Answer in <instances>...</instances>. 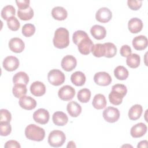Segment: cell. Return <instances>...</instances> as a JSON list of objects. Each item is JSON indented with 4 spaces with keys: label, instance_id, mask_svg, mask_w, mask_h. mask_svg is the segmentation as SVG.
I'll return each instance as SVG.
<instances>
[{
    "label": "cell",
    "instance_id": "6da1fadb",
    "mask_svg": "<svg viewBox=\"0 0 148 148\" xmlns=\"http://www.w3.org/2000/svg\"><path fill=\"white\" fill-rule=\"evenodd\" d=\"M54 46L60 49L66 48L69 44V34L67 29L60 27L57 28L53 39Z\"/></svg>",
    "mask_w": 148,
    "mask_h": 148
},
{
    "label": "cell",
    "instance_id": "7a4b0ae2",
    "mask_svg": "<svg viewBox=\"0 0 148 148\" xmlns=\"http://www.w3.org/2000/svg\"><path fill=\"white\" fill-rule=\"evenodd\" d=\"M127 92V89L125 85L122 84H116L113 85L112 87V91L109 94L110 102L114 105H120Z\"/></svg>",
    "mask_w": 148,
    "mask_h": 148
},
{
    "label": "cell",
    "instance_id": "3957f363",
    "mask_svg": "<svg viewBox=\"0 0 148 148\" xmlns=\"http://www.w3.org/2000/svg\"><path fill=\"white\" fill-rule=\"evenodd\" d=\"M25 135L29 140L40 142L45 136V131L43 128L34 124L28 125L25 129Z\"/></svg>",
    "mask_w": 148,
    "mask_h": 148
},
{
    "label": "cell",
    "instance_id": "277c9868",
    "mask_svg": "<svg viewBox=\"0 0 148 148\" xmlns=\"http://www.w3.org/2000/svg\"><path fill=\"white\" fill-rule=\"evenodd\" d=\"M66 140L64 132L60 130L52 131L48 136V143L50 146L54 147L62 146Z\"/></svg>",
    "mask_w": 148,
    "mask_h": 148
},
{
    "label": "cell",
    "instance_id": "5b68a950",
    "mask_svg": "<svg viewBox=\"0 0 148 148\" xmlns=\"http://www.w3.org/2000/svg\"><path fill=\"white\" fill-rule=\"evenodd\" d=\"M49 83L55 86H58L64 83L65 80L64 73L59 69H54L49 71L47 75Z\"/></svg>",
    "mask_w": 148,
    "mask_h": 148
},
{
    "label": "cell",
    "instance_id": "8992f818",
    "mask_svg": "<svg viewBox=\"0 0 148 148\" xmlns=\"http://www.w3.org/2000/svg\"><path fill=\"white\" fill-rule=\"evenodd\" d=\"M102 116L106 121L113 123L116 122L119 119L120 112L116 108L109 106L103 111Z\"/></svg>",
    "mask_w": 148,
    "mask_h": 148
},
{
    "label": "cell",
    "instance_id": "52a82bcc",
    "mask_svg": "<svg viewBox=\"0 0 148 148\" xmlns=\"http://www.w3.org/2000/svg\"><path fill=\"white\" fill-rule=\"evenodd\" d=\"M58 95L62 101H70L75 95V90L69 85H65L59 89Z\"/></svg>",
    "mask_w": 148,
    "mask_h": 148
},
{
    "label": "cell",
    "instance_id": "ba28073f",
    "mask_svg": "<svg viewBox=\"0 0 148 148\" xmlns=\"http://www.w3.org/2000/svg\"><path fill=\"white\" fill-rule=\"evenodd\" d=\"M94 43L91 39L88 36L82 40L77 45L79 51L83 55H88L91 52L94 47Z\"/></svg>",
    "mask_w": 148,
    "mask_h": 148
},
{
    "label": "cell",
    "instance_id": "9c48e42d",
    "mask_svg": "<svg viewBox=\"0 0 148 148\" xmlns=\"http://www.w3.org/2000/svg\"><path fill=\"white\" fill-rule=\"evenodd\" d=\"M33 119L37 123L40 124H46L49 120L50 114L46 109L40 108L34 113Z\"/></svg>",
    "mask_w": 148,
    "mask_h": 148
},
{
    "label": "cell",
    "instance_id": "30bf717a",
    "mask_svg": "<svg viewBox=\"0 0 148 148\" xmlns=\"http://www.w3.org/2000/svg\"><path fill=\"white\" fill-rule=\"evenodd\" d=\"M94 82L101 86H106L112 82V77L110 75L105 72H99L96 73L94 76Z\"/></svg>",
    "mask_w": 148,
    "mask_h": 148
},
{
    "label": "cell",
    "instance_id": "8fae6325",
    "mask_svg": "<svg viewBox=\"0 0 148 148\" xmlns=\"http://www.w3.org/2000/svg\"><path fill=\"white\" fill-rule=\"evenodd\" d=\"M112 17V13L109 9L106 7L101 8L99 9L96 14V20L102 23H106L109 22Z\"/></svg>",
    "mask_w": 148,
    "mask_h": 148
},
{
    "label": "cell",
    "instance_id": "7c38bea8",
    "mask_svg": "<svg viewBox=\"0 0 148 148\" xmlns=\"http://www.w3.org/2000/svg\"><path fill=\"white\" fill-rule=\"evenodd\" d=\"M19 60L14 56H8L6 57L2 62L3 68L9 72H12L17 69L19 66Z\"/></svg>",
    "mask_w": 148,
    "mask_h": 148
},
{
    "label": "cell",
    "instance_id": "4fadbf2b",
    "mask_svg": "<svg viewBox=\"0 0 148 148\" xmlns=\"http://www.w3.org/2000/svg\"><path fill=\"white\" fill-rule=\"evenodd\" d=\"M77 65L76 58L71 55H66L62 59L61 65L62 68L66 72L72 71L74 69Z\"/></svg>",
    "mask_w": 148,
    "mask_h": 148
},
{
    "label": "cell",
    "instance_id": "5bb4252c",
    "mask_svg": "<svg viewBox=\"0 0 148 148\" xmlns=\"http://www.w3.org/2000/svg\"><path fill=\"white\" fill-rule=\"evenodd\" d=\"M10 50L16 53H21L24 48L25 44L23 40L19 38H13L9 42Z\"/></svg>",
    "mask_w": 148,
    "mask_h": 148
},
{
    "label": "cell",
    "instance_id": "9a60e30c",
    "mask_svg": "<svg viewBox=\"0 0 148 148\" xmlns=\"http://www.w3.org/2000/svg\"><path fill=\"white\" fill-rule=\"evenodd\" d=\"M18 103L21 108L28 110H32L36 106V102L35 99L30 96L24 95L21 97L19 99Z\"/></svg>",
    "mask_w": 148,
    "mask_h": 148
},
{
    "label": "cell",
    "instance_id": "2e32d148",
    "mask_svg": "<svg viewBox=\"0 0 148 148\" xmlns=\"http://www.w3.org/2000/svg\"><path fill=\"white\" fill-rule=\"evenodd\" d=\"M147 126L143 123H139L133 125L130 130V134L134 138L143 136L147 132Z\"/></svg>",
    "mask_w": 148,
    "mask_h": 148
},
{
    "label": "cell",
    "instance_id": "e0dca14e",
    "mask_svg": "<svg viewBox=\"0 0 148 148\" xmlns=\"http://www.w3.org/2000/svg\"><path fill=\"white\" fill-rule=\"evenodd\" d=\"M30 91L34 96L40 97L45 94L46 86L42 82L36 81L31 84L30 86Z\"/></svg>",
    "mask_w": 148,
    "mask_h": 148
},
{
    "label": "cell",
    "instance_id": "ac0fdd59",
    "mask_svg": "<svg viewBox=\"0 0 148 148\" xmlns=\"http://www.w3.org/2000/svg\"><path fill=\"white\" fill-rule=\"evenodd\" d=\"M143 25L142 21L137 17L131 18L128 23V29L132 34H137L141 31Z\"/></svg>",
    "mask_w": 148,
    "mask_h": 148
},
{
    "label": "cell",
    "instance_id": "d6986e66",
    "mask_svg": "<svg viewBox=\"0 0 148 148\" xmlns=\"http://www.w3.org/2000/svg\"><path fill=\"white\" fill-rule=\"evenodd\" d=\"M148 45L147 38L144 35L135 36L132 40V46L136 50H143L145 49Z\"/></svg>",
    "mask_w": 148,
    "mask_h": 148
},
{
    "label": "cell",
    "instance_id": "ffe728a7",
    "mask_svg": "<svg viewBox=\"0 0 148 148\" xmlns=\"http://www.w3.org/2000/svg\"><path fill=\"white\" fill-rule=\"evenodd\" d=\"M52 120L55 125L58 126H64L67 124L68 117L65 113L61 111H57L53 114Z\"/></svg>",
    "mask_w": 148,
    "mask_h": 148
},
{
    "label": "cell",
    "instance_id": "44dd1931",
    "mask_svg": "<svg viewBox=\"0 0 148 148\" xmlns=\"http://www.w3.org/2000/svg\"><path fill=\"white\" fill-rule=\"evenodd\" d=\"M90 33L95 39L101 40L106 36V31L105 28L102 25H94L91 28Z\"/></svg>",
    "mask_w": 148,
    "mask_h": 148
},
{
    "label": "cell",
    "instance_id": "7402d4cb",
    "mask_svg": "<svg viewBox=\"0 0 148 148\" xmlns=\"http://www.w3.org/2000/svg\"><path fill=\"white\" fill-rule=\"evenodd\" d=\"M66 110L69 116L72 117H77L82 112V107L76 102L71 101L66 106Z\"/></svg>",
    "mask_w": 148,
    "mask_h": 148
},
{
    "label": "cell",
    "instance_id": "603a6c76",
    "mask_svg": "<svg viewBox=\"0 0 148 148\" xmlns=\"http://www.w3.org/2000/svg\"><path fill=\"white\" fill-rule=\"evenodd\" d=\"M52 17L59 21L64 20L68 16V12L62 6H56L51 10Z\"/></svg>",
    "mask_w": 148,
    "mask_h": 148
},
{
    "label": "cell",
    "instance_id": "cb8c5ba5",
    "mask_svg": "<svg viewBox=\"0 0 148 148\" xmlns=\"http://www.w3.org/2000/svg\"><path fill=\"white\" fill-rule=\"evenodd\" d=\"M71 80L74 85L76 86H82L86 82V77L82 72L76 71L72 74Z\"/></svg>",
    "mask_w": 148,
    "mask_h": 148
},
{
    "label": "cell",
    "instance_id": "d4e9b609",
    "mask_svg": "<svg viewBox=\"0 0 148 148\" xmlns=\"http://www.w3.org/2000/svg\"><path fill=\"white\" fill-rule=\"evenodd\" d=\"M107 104L105 97L102 94H96L92 100V105L97 109H102L106 107Z\"/></svg>",
    "mask_w": 148,
    "mask_h": 148
},
{
    "label": "cell",
    "instance_id": "484cf974",
    "mask_svg": "<svg viewBox=\"0 0 148 148\" xmlns=\"http://www.w3.org/2000/svg\"><path fill=\"white\" fill-rule=\"evenodd\" d=\"M143 112L142 106L139 104L133 105L128 111V117L131 120H136L142 115Z\"/></svg>",
    "mask_w": 148,
    "mask_h": 148
},
{
    "label": "cell",
    "instance_id": "4316f807",
    "mask_svg": "<svg viewBox=\"0 0 148 148\" xmlns=\"http://www.w3.org/2000/svg\"><path fill=\"white\" fill-rule=\"evenodd\" d=\"M13 82L14 84H23L27 85L29 82L28 75L24 72H18L13 77Z\"/></svg>",
    "mask_w": 148,
    "mask_h": 148
},
{
    "label": "cell",
    "instance_id": "83f0119b",
    "mask_svg": "<svg viewBox=\"0 0 148 148\" xmlns=\"http://www.w3.org/2000/svg\"><path fill=\"white\" fill-rule=\"evenodd\" d=\"M127 57L126 63L129 67L131 68H136L139 66L140 63V57L138 54L133 53Z\"/></svg>",
    "mask_w": 148,
    "mask_h": 148
},
{
    "label": "cell",
    "instance_id": "f1b7e54d",
    "mask_svg": "<svg viewBox=\"0 0 148 148\" xmlns=\"http://www.w3.org/2000/svg\"><path fill=\"white\" fill-rule=\"evenodd\" d=\"M34 10L31 7H29L25 9H18L17 12V16L18 18L24 21L31 20L34 17Z\"/></svg>",
    "mask_w": 148,
    "mask_h": 148
},
{
    "label": "cell",
    "instance_id": "f546056e",
    "mask_svg": "<svg viewBox=\"0 0 148 148\" xmlns=\"http://www.w3.org/2000/svg\"><path fill=\"white\" fill-rule=\"evenodd\" d=\"M114 75L118 80H124L127 79L129 75V73L127 68L123 66L119 65L114 69Z\"/></svg>",
    "mask_w": 148,
    "mask_h": 148
},
{
    "label": "cell",
    "instance_id": "4dcf8cb0",
    "mask_svg": "<svg viewBox=\"0 0 148 148\" xmlns=\"http://www.w3.org/2000/svg\"><path fill=\"white\" fill-rule=\"evenodd\" d=\"M12 92L13 95L17 98L25 95L27 92L26 85L23 84H14L12 89Z\"/></svg>",
    "mask_w": 148,
    "mask_h": 148
},
{
    "label": "cell",
    "instance_id": "1f68e13d",
    "mask_svg": "<svg viewBox=\"0 0 148 148\" xmlns=\"http://www.w3.org/2000/svg\"><path fill=\"white\" fill-rule=\"evenodd\" d=\"M16 13V9L12 5H6L3 8L1 11V17L5 20L14 17Z\"/></svg>",
    "mask_w": 148,
    "mask_h": 148
},
{
    "label": "cell",
    "instance_id": "d6a6232c",
    "mask_svg": "<svg viewBox=\"0 0 148 148\" xmlns=\"http://www.w3.org/2000/svg\"><path fill=\"white\" fill-rule=\"evenodd\" d=\"M77 97L80 102L87 103L90 99L91 91L88 88H82L77 92Z\"/></svg>",
    "mask_w": 148,
    "mask_h": 148
},
{
    "label": "cell",
    "instance_id": "836d02e7",
    "mask_svg": "<svg viewBox=\"0 0 148 148\" xmlns=\"http://www.w3.org/2000/svg\"><path fill=\"white\" fill-rule=\"evenodd\" d=\"M103 44L105 47V54L104 57L106 58L114 57L117 53V48L114 44L110 42H107Z\"/></svg>",
    "mask_w": 148,
    "mask_h": 148
},
{
    "label": "cell",
    "instance_id": "e575fe53",
    "mask_svg": "<svg viewBox=\"0 0 148 148\" xmlns=\"http://www.w3.org/2000/svg\"><path fill=\"white\" fill-rule=\"evenodd\" d=\"M92 53L95 57H101L105 56V47L104 44L97 43L94 45L92 50Z\"/></svg>",
    "mask_w": 148,
    "mask_h": 148
},
{
    "label": "cell",
    "instance_id": "d590c367",
    "mask_svg": "<svg viewBox=\"0 0 148 148\" xmlns=\"http://www.w3.org/2000/svg\"><path fill=\"white\" fill-rule=\"evenodd\" d=\"M35 32V27L32 24H25L22 28V34L25 37H30L32 36Z\"/></svg>",
    "mask_w": 148,
    "mask_h": 148
},
{
    "label": "cell",
    "instance_id": "8d00e7d4",
    "mask_svg": "<svg viewBox=\"0 0 148 148\" xmlns=\"http://www.w3.org/2000/svg\"><path fill=\"white\" fill-rule=\"evenodd\" d=\"M88 36L87 34L85 31H82V30H78L75 31L73 33L72 36V40L76 45H77L82 40H83V39Z\"/></svg>",
    "mask_w": 148,
    "mask_h": 148
},
{
    "label": "cell",
    "instance_id": "74e56055",
    "mask_svg": "<svg viewBox=\"0 0 148 148\" xmlns=\"http://www.w3.org/2000/svg\"><path fill=\"white\" fill-rule=\"evenodd\" d=\"M7 25L10 30L16 31L19 29L20 27V23L17 18L14 16L7 20Z\"/></svg>",
    "mask_w": 148,
    "mask_h": 148
},
{
    "label": "cell",
    "instance_id": "f35d334b",
    "mask_svg": "<svg viewBox=\"0 0 148 148\" xmlns=\"http://www.w3.org/2000/svg\"><path fill=\"white\" fill-rule=\"evenodd\" d=\"M12 132V127L10 123L0 122V134L1 136H6Z\"/></svg>",
    "mask_w": 148,
    "mask_h": 148
},
{
    "label": "cell",
    "instance_id": "ab89813d",
    "mask_svg": "<svg viewBox=\"0 0 148 148\" xmlns=\"http://www.w3.org/2000/svg\"><path fill=\"white\" fill-rule=\"evenodd\" d=\"M1 112V122L10 123L12 120V114L7 109H2L0 110Z\"/></svg>",
    "mask_w": 148,
    "mask_h": 148
},
{
    "label": "cell",
    "instance_id": "60d3db41",
    "mask_svg": "<svg viewBox=\"0 0 148 148\" xmlns=\"http://www.w3.org/2000/svg\"><path fill=\"white\" fill-rule=\"evenodd\" d=\"M128 6L132 10H139L142 5V1H135V0H128L127 1Z\"/></svg>",
    "mask_w": 148,
    "mask_h": 148
},
{
    "label": "cell",
    "instance_id": "b9f144b4",
    "mask_svg": "<svg viewBox=\"0 0 148 148\" xmlns=\"http://www.w3.org/2000/svg\"><path fill=\"white\" fill-rule=\"evenodd\" d=\"M132 53L131 48L127 45H124L122 46L120 50V53L121 56L124 57H128Z\"/></svg>",
    "mask_w": 148,
    "mask_h": 148
},
{
    "label": "cell",
    "instance_id": "7bdbcfd3",
    "mask_svg": "<svg viewBox=\"0 0 148 148\" xmlns=\"http://www.w3.org/2000/svg\"><path fill=\"white\" fill-rule=\"evenodd\" d=\"M16 3L18 8L20 10L25 9L29 7L30 1L28 0H23V1H16Z\"/></svg>",
    "mask_w": 148,
    "mask_h": 148
},
{
    "label": "cell",
    "instance_id": "ee69618b",
    "mask_svg": "<svg viewBox=\"0 0 148 148\" xmlns=\"http://www.w3.org/2000/svg\"><path fill=\"white\" fill-rule=\"evenodd\" d=\"M5 148H20L21 146L19 143L15 140H10L6 142Z\"/></svg>",
    "mask_w": 148,
    "mask_h": 148
},
{
    "label": "cell",
    "instance_id": "f6af8a7d",
    "mask_svg": "<svg viewBox=\"0 0 148 148\" xmlns=\"http://www.w3.org/2000/svg\"><path fill=\"white\" fill-rule=\"evenodd\" d=\"M147 141L146 140H142L138 143L137 145V147H147Z\"/></svg>",
    "mask_w": 148,
    "mask_h": 148
},
{
    "label": "cell",
    "instance_id": "bcb514c9",
    "mask_svg": "<svg viewBox=\"0 0 148 148\" xmlns=\"http://www.w3.org/2000/svg\"><path fill=\"white\" fill-rule=\"evenodd\" d=\"M76 145L75 144V142L73 141H70L68 143V145L66 146V147H76Z\"/></svg>",
    "mask_w": 148,
    "mask_h": 148
}]
</instances>
